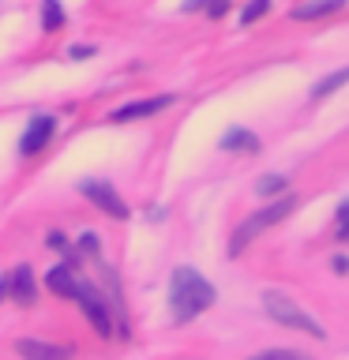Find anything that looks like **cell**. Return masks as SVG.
Wrapping results in <instances>:
<instances>
[{"label":"cell","instance_id":"ffe728a7","mask_svg":"<svg viewBox=\"0 0 349 360\" xmlns=\"http://www.w3.org/2000/svg\"><path fill=\"white\" fill-rule=\"evenodd\" d=\"M334 270H338V274H349V259L345 255H334Z\"/></svg>","mask_w":349,"mask_h":360},{"label":"cell","instance_id":"9c48e42d","mask_svg":"<svg viewBox=\"0 0 349 360\" xmlns=\"http://www.w3.org/2000/svg\"><path fill=\"white\" fill-rule=\"evenodd\" d=\"M45 285H49L56 297H79V289H83V281H75V274L68 266H53L49 274H45Z\"/></svg>","mask_w":349,"mask_h":360},{"label":"cell","instance_id":"4fadbf2b","mask_svg":"<svg viewBox=\"0 0 349 360\" xmlns=\"http://www.w3.org/2000/svg\"><path fill=\"white\" fill-rule=\"evenodd\" d=\"M61 22H64L61 0H42V27H45V30H56Z\"/></svg>","mask_w":349,"mask_h":360},{"label":"cell","instance_id":"7402d4cb","mask_svg":"<svg viewBox=\"0 0 349 360\" xmlns=\"http://www.w3.org/2000/svg\"><path fill=\"white\" fill-rule=\"evenodd\" d=\"M49 248H64V236L61 233H49Z\"/></svg>","mask_w":349,"mask_h":360},{"label":"cell","instance_id":"e0dca14e","mask_svg":"<svg viewBox=\"0 0 349 360\" xmlns=\"http://www.w3.org/2000/svg\"><path fill=\"white\" fill-rule=\"evenodd\" d=\"M267 8H270V0H255L252 8H244L241 22H255V19H263V15H267Z\"/></svg>","mask_w":349,"mask_h":360},{"label":"cell","instance_id":"5bb4252c","mask_svg":"<svg viewBox=\"0 0 349 360\" xmlns=\"http://www.w3.org/2000/svg\"><path fill=\"white\" fill-rule=\"evenodd\" d=\"M345 83H349V68H342V72H334V75H326L323 83L312 90V94H315V98H326V94H334V90L345 86Z\"/></svg>","mask_w":349,"mask_h":360},{"label":"cell","instance_id":"30bf717a","mask_svg":"<svg viewBox=\"0 0 349 360\" xmlns=\"http://www.w3.org/2000/svg\"><path fill=\"white\" fill-rule=\"evenodd\" d=\"M222 150H229V154H259V135H252L248 128H233L222 139Z\"/></svg>","mask_w":349,"mask_h":360},{"label":"cell","instance_id":"44dd1931","mask_svg":"<svg viewBox=\"0 0 349 360\" xmlns=\"http://www.w3.org/2000/svg\"><path fill=\"white\" fill-rule=\"evenodd\" d=\"M225 11H229V4H225V0H218V4H210V15H214V19L225 15Z\"/></svg>","mask_w":349,"mask_h":360},{"label":"cell","instance_id":"ac0fdd59","mask_svg":"<svg viewBox=\"0 0 349 360\" xmlns=\"http://www.w3.org/2000/svg\"><path fill=\"white\" fill-rule=\"evenodd\" d=\"M338 240H349V202H342L338 210Z\"/></svg>","mask_w":349,"mask_h":360},{"label":"cell","instance_id":"3957f363","mask_svg":"<svg viewBox=\"0 0 349 360\" xmlns=\"http://www.w3.org/2000/svg\"><path fill=\"white\" fill-rule=\"evenodd\" d=\"M293 207H297V199H278V202H270V207L263 210H255L248 221L236 225V233H233V244H229V255H241L244 252V244L252 240V236H259L263 229H270V225H278V221H286Z\"/></svg>","mask_w":349,"mask_h":360},{"label":"cell","instance_id":"277c9868","mask_svg":"<svg viewBox=\"0 0 349 360\" xmlns=\"http://www.w3.org/2000/svg\"><path fill=\"white\" fill-rule=\"evenodd\" d=\"M79 191H83V195L94 202L98 210H106L109 218H117V221L128 218V207H124V199L106 184V180H83V184H79Z\"/></svg>","mask_w":349,"mask_h":360},{"label":"cell","instance_id":"d6986e66","mask_svg":"<svg viewBox=\"0 0 349 360\" xmlns=\"http://www.w3.org/2000/svg\"><path fill=\"white\" fill-rule=\"evenodd\" d=\"M90 53H94L90 45H72V56H75V60H83V56H90Z\"/></svg>","mask_w":349,"mask_h":360},{"label":"cell","instance_id":"ba28073f","mask_svg":"<svg viewBox=\"0 0 349 360\" xmlns=\"http://www.w3.org/2000/svg\"><path fill=\"white\" fill-rule=\"evenodd\" d=\"M165 105H173V94H162V98H146V101H132V105H120L109 120L128 124V120H139V117H154V112H162Z\"/></svg>","mask_w":349,"mask_h":360},{"label":"cell","instance_id":"8fae6325","mask_svg":"<svg viewBox=\"0 0 349 360\" xmlns=\"http://www.w3.org/2000/svg\"><path fill=\"white\" fill-rule=\"evenodd\" d=\"M345 0H312V4H300L293 8V19H323V15H334V11H342Z\"/></svg>","mask_w":349,"mask_h":360},{"label":"cell","instance_id":"7c38bea8","mask_svg":"<svg viewBox=\"0 0 349 360\" xmlns=\"http://www.w3.org/2000/svg\"><path fill=\"white\" fill-rule=\"evenodd\" d=\"M11 292H15L19 304H34V274H30V266H19L15 274H11Z\"/></svg>","mask_w":349,"mask_h":360},{"label":"cell","instance_id":"2e32d148","mask_svg":"<svg viewBox=\"0 0 349 360\" xmlns=\"http://www.w3.org/2000/svg\"><path fill=\"white\" fill-rule=\"evenodd\" d=\"M281 188H286V176H274V173L259 176V184H255L259 195H274V191H281Z\"/></svg>","mask_w":349,"mask_h":360},{"label":"cell","instance_id":"52a82bcc","mask_svg":"<svg viewBox=\"0 0 349 360\" xmlns=\"http://www.w3.org/2000/svg\"><path fill=\"white\" fill-rule=\"evenodd\" d=\"M15 353L23 360H72V349L68 345H49V342H34V338H19Z\"/></svg>","mask_w":349,"mask_h":360},{"label":"cell","instance_id":"603a6c76","mask_svg":"<svg viewBox=\"0 0 349 360\" xmlns=\"http://www.w3.org/2000/svg\"><path fill=\"white\" fill-rule=\"evenodd\" d=\"M8 285H11V281H0V297H4V292H8Z\"/></svg>","mask_w":349,"mask_h":360},{"label":"cell","instance_id":"7a4b0ae2","mask_svg":"<svg viewBox=\"0 0 349 360\" xmlns=\"http://www.w3.org/2000/svg\"><path fill=\"white\" fill-rule=\"evenodd\" d=\"M263 308H267V315L274 319L278 326H289V330H300V334H312V338H326V330L319 323L312 319L308 311H300L297 308V300H289L286 292H278V289H267L263 292Z\"/></svg>","mask_w":349,"mask_h":360},{"label":"cell","instance_id":"6da1fadb","mask_svg":"<svg viewBox=\"0 0 349 360\" xmlns=\"http://www.w3.org/2000/svg\"><path fill=\"white\" fill-rule=\"evenodd\" d=\"M218 300V292L199 270L191 266H177L173 270V285H169V304H173V319L177 323H191L199 311H207Z\"/></svg>","mask_w":349,"mask_h":360},{"label":"cell","instance_id":"9a60e30c","mask_svg":"<svg viewBox=\"0 0 349 360\" xmlns=\"http://www.w3.org/2000/svg\"><path fill=\"white\" fill-rule=\"evenodd\" d=\"M252 360H312V356L297 353V349H267V353H255Z\"/></svg>","mask_w":349,"mask_h":360},{"label":"cell","instance_id":"5b68a950","mask_svg":"<svg viewBox=\"0 0 349 360\" xmlns=\"http://www.w3.org/2000/svg\"><path fill=\"white\" fill-rule=\"evenodd\" d=\"M75 304L83 308V315L90 319V326H94V330H98L101 338H109V334H113V319H109V308H106V300H101V297H98V292L90 289V285H83V289H79Z\"/></svg>","mask_w":349,"mask_h":360},{"label":"cell","instance_id":"8992f818","mask_svg":"<svg viewBox=\"0 0 349 360\" xmlns=\"http://www.w3.org/2000/svg\"><path fill=\"white\" fill-rule=\"evenodd\" d=\"M53 131H56V120H53V117H34V120H30V128L23 131L19 154H27V158H30V154H38L42 146L53 139Z\"/></svg>","mask_w":349,"mask_h":360}]
</instances>
